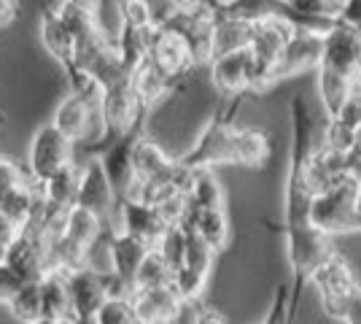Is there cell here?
I'll return each mask as SVG.
<instances>
[{"mask_svg":"<svg viewBox=\"0 0 361 324\" xmlns=\"http://www.w3.org/2000/svg\"><path fill=\"white\" fill-rule=\"evenodd\" d=\"M170 11H192V8H200L205 0H165Z\"/></svg>","mask_w":361,"mask_h":324,"instance_id":"b9f144b4","label":"cell"},{"mask_svg":"<svg viewBox=\"0 0 361 324\" xmlns=\"http://www.w3.org/2000/svg\"><path fill=\"white\" fill-rule=\"evenodd\" d=\"M353 222H356V230H361V184L356 189V200H353Z\"/></svg>","mask_w":361,"mask_h":324,"instance_id":"7bdbcfd3","label":"cell"},{"mask_svg":"<svg viewBox=\"0 0 361 324\" xmlns=\"http://www.w3.org/2000/svg\"><path fill=\"white\" fill-rule=\"evenodd\" d=\"M186 200L192 208H224V189L211 168L192 170Z\"/></svg>","mask_w":361,"mask_h":324,"instance_id":"d4e9b609","label":"cell"},{"mask_svg":"<svg viewBox=\"0 0 361 324\" xmlns=\"http://www.w3.org/2000/svg\"><path fill=\"white\" fill-rule=\"evenodd\" d=\"M6 260H8V244H3V241H0V265L6 263Z\"/></svg>","mask_w":361,"mask_h":324,"instance_id":"f6af8a7d","label":"cell"},{"mask_svg":"<svg viewBox=\"0 0 361 324\" xmlns=\"http://www.w3.org/2000/svg\"><path fill=\"white\" fill-rule=\"evenodd\" d=\"M16 19V0H0V28L11 25Z\"/></svg>","mask_w":361,"mask_h":324,"instance_id":"ab89813d","label":"cell"},{"mask_svg":"<svg viewBox=\"0 0 361 324\" xmlns=\"http://www.w3.org/2000/svg\"><path fill=\"white\" fill-rule=\"evenodd\" d=\"M151 108H146L137 97L135 87H133V76L121 78L116 84H111L103 90L100 97V122H103V133L97 143L87 146V155H97L103 146L114 143L116 138H121L124 133H130L137 122H146Z\"/></svg>","mask_w":361,"mask_h":324,"instance_id":"7a4b0ae2","label":"cell"},{"mask_svg":"<svg viewBox=\"0 0 361 324\" xmlns=\"http://www.w3.org/2000/svg\"><path fill=\"white\" fill-rule=\"evenodd\" d=\"M356 181H340L337 186H331L326 192H318L313 195L310 203V224L321 230L324 235H345V232L356 230V222H353V200H356Z\"/></svg>","mask_w":361,"mask_h":324,"instance_id":"5b68a950","label":"cell"},{"mask_svg":"<svg viewBox=\"0 0 361 324\" xmlns=\"http://www.w3.org/2000/svg\"><path fill=\"white\" fill-rule=\"evenodd\" d=\"M119 219H121V230L140 238L151 248L159 246V241L165 238V232L173 227L165 219V214L159 211V205L133 200V198L119 200Z\"/></svg>","mask_w":361,"mask_h":324,"instance_id":"8fae6325","label":"cell"},{"mask_svg":"<svg viewBox=\"0 0 361 324\" xmlns=\"http://www.w3.org/2000/svg\"><path fill=\"white\" fill-rule=\"evenodd\" d=\"M25 179H27V173L19 168L14 160L0 157V203L6 200V198L14 192L16 186L25 184Z\"/></svg>","mask_w":361,"mask_h":324,"instance_id":"d6a6232c","label":"cell"},{"mask_svg":"<svg viewBox=\"0 0 361 324\" xmlns=\"http://www.w3.org/2000/svg\"><path fill=\"white\" fill-rule=\"evenodd\" d=\"M195 324H229L226 322L224 313H219V311L213 308H200L195 313Z\"/></svg>","mask_w":361,"mask_h":324,"instance_id":"74e56055","label":"cell"},{"mask_svg":"<svg viewBox=\"0 0 361 324\" xmlns=\"http://www.w3.org/2000/svg\"><path fill=\"white\" fill-rule=\"evenodd\" d=\"M78 181H81V162H71L44 184V200L51 205H62V208H71L75 205L78 198Z\"/></svg>","mask_w":361,"mask_h":324,"instance_id":"4316f807","label":"cell"},{"mask_svg":"<svg viewBox=\"0 0 361 324\" xmlns=\"http://www.w3.org/2000/svg\"><path fill=\"white\" fill-rule=\"evenodd\" d=\"M337 22L361 32V0H343L340 14H337Z\"/></svg>","mask_w":361,"mask_h":324,"instance_id":"d590c367","label":"cell"},{"mask_svg":"<svg viewBox=\"0 0 361 324\" xmlns=\"http://www.w3.org/2000/svg\"><path fill=\"white\" fill-rule=\"evenodd\" d=\"M345 324H361V289L356 292V297L350 300V306H348L345 311V319H343Z\"/></svg>","mask_w":361,"mask_h":324,"instance_id":"60d3db41","label":"cell"},{"mask_svg":"<svg viewBox=\"0 0 361 324\" xmlns=\"http://www.w3.org/2000/svg\"><path fill=\"white\" fill-rule=\"evenodd\" d=\"M356 143H359L356 127H350V124H345L343 119H337V116H329V119H326L324 133H321V146L334 149V152H340V155H348Z\"/></svg>","mask_w":361,"mask_h":324,"instance_id":"f546056e","label":"cell"},{"mask_svg":"<svg viewBox=\"0 0 361 324\" xmlns=\"http://www.w3.org/2000/svg\"><path fill=\"white\" fill-rule=\"evenodd\" d=\"M27 284V278L22 276L16 268H11L8 263L0 265V306H8L14 300V294Z\"/></svg>","mask_w":361,"mask_h":324,"instance_id":"836d02e7","label":"cell"},{"mask_svg":"<svg viewBox=\"0 0 361 324\" xmlns=\"http://www.w3.org/2000/svg\"><path fill=\"white\" fill-rule=\"evenodd\" d=\"M321 65L356 81V73L361 68V32L337 22V28L324 38Z\"/></svg>","mask_w":361,"mask_h":324,"instance_id":"5bb4252c","label":"cell"},{"mask_svg":"<svg viewBox=\"0 0 361 324\" xmlns=\"http://www.w3.org/2000/svg\"><path fill=\"white\" fill-rule=\"evenodd\" d=\"M73 140L65 138L51 122L38 127L27 152V181L44 189L46 181H51L65 165L73 162Z\"/></svg>","mask_w":361,"mask_h":324,"instance_id":"277c9868","label":"cell"},{"mask_svg":"<svg viewBox=\"0 0 361 324\" xmlns=\"http://www.w3.org/2000/svg\"><path fill=\"white\" fill-rule=\"evenodd\" d=\"M65 235L73 238L75 244L92 248L103 235H106V219L97 216L90 208H81V205H73L68 211V227H65Z\"/></svg>","mask_w":361,"mask_h":324,"instance_id":"cb8c5ba5","label":"cell"},{"mask_svg":"<svg viewBox=\"0 0 361 324\" xmlns=\"http://www.w3.org/2000/svg\"><path fill=\"white\" fill-rule=\"evenodd\" d=\"M291 316H294V311H291V289H288L286 284H281V287L275 289L272 306L262 324H288Z\"/></svg>","mask_w":361,"mask_h":324,"instance_id":"1f68e13d","label":"cell"},{"mask_svg":"<svg viewBox=\"0 0 361 324\" xmlns=\"http://www.w3.org/2000/svg\"><path fill=\"white\" fill-rule=\"evenodd\" d=\"M310 284L316 287L318 300H321L324 311L329 313L331 319H340V322L345 319V311L350 306V300L361 289L356 270L350 268V263H348L337 248L331 251L329 257L324 260V265L313 273Z\"/></svg>","mask_w":361,"mask_h":324,"instance_id":"3957f363","label":"cell"},{"mask_svg":"<svg viewBox=\"0 0 361 324\" xmlns=\"http://www.w3.org/2000/svg\"><path fill=\"white\" fill-rule=\"evenodd\" d=\"M183 222H186L216 254L224 251L226 244H229V232L232 230H229L226 208H192V205H189V214H186Z\"/></svg>","mask_w":361,"mask_h":324,"instance_id":"d6986e66","label":"cell"},{"mask_svg":"<svg viewBox=\"0 0 361 324\" xmlns=\"http://www.w3.org/2000/svg\"><path fill=\"white\" fill-rule=\"evenodd\" d=\"M173 284V268L159 254V248H151L146 260L140 263L135 276V289H151V287H170Z\"/></svg>","mask_w":361,"mask_h":324,"instance_id":"83f0119b","label":"cell"},{"mask_svg":"<svg viewBox=\"0 0 361 324\" xmlns=\"http://www.w3.org/2000/svg\"><path fill=\"white\" fill-rule=\"evenodd\" d=\"M272 155L270 138L256 127H235L232 140V165L243 168H262Z\"/></svg>","mask_w":361,"mask_h":324,"instance_id":"ffe728a7","label":"cell"},{"mask_svg":"<svg viewBox=\"0 0 361 324\" xmlns=\"http://www.w3.org/2000/svg\"><path fill=\"white\" fill-rule=\"evenodd\" d=\"M16 235H19V227H16L14 222L3 214V211H0V241H3V244H11Z\"/></svg>","mask_w":361,"mask_h":324,"instance_id":"f35d334b","label":"cell"},{"mask_svg":"<svg viewBox=\"0 0 361 324\" xmlns=\"http://www.w3.org/2000/svg\"><path fill=\"white\" fill-rule=\"evenodd\" d=\"M97 324H137L135 311H133V300L130 297H108L94 313Z\"/></svg>","mask_w":361,"mask_h":324,"instance_id":"4dcf8cb0","label":"cell"},{"mask_svg":"<svg viewBox=\"0 0 361 324\" xmlns=\"http://www.w3.org/2000/svg\"><path fill=\"white\" fill-rule=\"evenodd\" d=\"M208 76H211L216 92L224 100L251 95V81H254V54H251V49L245 47L216 54L213 62L208 65Z\"/></svg>","mask_w":361,"mask_h":324,"instance_id":"52a82bcc","label":"cell"},{"mask_svg":"<svg viewBox=\"0 0 361 324\" xmlns=\"http://www.w3.org/2000/svg\"><path fill=\"white\" fill-rule=\"evenodd\" d=\"M68 278V294H71V316L73 319H94V313L108 297L106 273L94 268H78L65 273Z\"/></svg>","mask_w":361,"mask_h":324,"instance_id":"9c48e42d","label":"cell"},{"mask_svg":"<svg viewBox=\"0 0 361 324\" xmlns=\"http://www.w3.org/2000/svg\"><path fill=\"white\" fill-rule=\"evenodd\" d=\"M41 303H44V316H51V319H73L71 316L68 278H65L62 270H49L41 278Z\"/></svg>","mask_w":361,"mask_h":324,"instance_id":"603a6c76","label":"cell"},{"mask_svg":"<svg viewBox=\"0 0 361 324\" xmlns=\"http://www.w3.org/2000/svg\"><path fill=\"white\" fill-rule=\"evenodd\" d=\"M11 316L25 324L38 322L44 316V303H41V281H27L19 292L14 294V300L8 303Z\"/></svg>","mask_w":361,"mask_h":324,"instance_id":"f1b7e54d","label":"cell"},{"mask_svg":"<svg viewBox=\"0 0 361 324\" xmlns=\"http://www.w3.org/2000/svg\"><path fill=\"white\" fill-rule=\"evenodd\" d=\"M65 30L75 38V44H87L97 35L94 28V11H92V0H60V6L54 8Z\"/></svg>","mask_w":361,"mask_h":324,"instance_id":"7402d4cb","label":"cell"},{"mask_svg":"<svg viewBox=\"0 0 361 324\" xmlns=\"http://www.w3.org/2000/svg\"><path fill=\"white\" fill-rule=\"evenodd\" d=\"M213 260H216V251L189 227V244H186L183 263L173 273V289L178 292V297L186 306H195V303L202 300V292H205L208 278H211Z\"/></svg>","mask_w":361,"mask_h":324,"instance_id":"8992f818","label":"cell"},{"mask_svg":"<svg viewBox=\"0 0 361 324\" xmlns=\"http://www.w3.org/2000/svg\"><path fill=\"white\" fill-rule=\"evenodd\" d=\"M348 179V160L345 155L326 149V146H318L316 155L310 157L307 168H305V181L313 189V195L318 192H326L331 186H337L340 181Z\"/></svg>","mask_w":361,"mask_h":324,"instance_id":"e0dca14e","label":"cell"},{"mask_svg":"<svg viewBox=\"0 0 361 324\" xmlns=\"http://www.w3.org/2000/svg\"><path fill=\"white\" fill-rule=\"evenodd\" d=\"M100 114V106L90 100L87 95H78V92H71L68 97H62L57 108H54V116H51V124L60 130L62 136L68 140H78L87 138V133H90V122H92V114Z\"/></svg>","mask_w":361,"mask_h":324,"instance_id":"2e32d148","label":"cell"},{"mask_svg":"<svg viewBox=\"0 0 361 324\" xmlns=\"http://www.w3.org/2000/svg\"><path fill=\"white\" fill-rule=\"evenodd\" d=\"M243 97H232L224 100L216 108L205 130L200 133V138L195 140V146L178 157V162L186 170H202V168H216V165H232V140H235V124L232 116L240 106Z\"/></svg>","mask_w":361,"mask_h":324,"instance_id":"6da1fadb","label":"cell"},{"mask_svg":"<svg viewBox=\"0 0 361 324\" xmlns=\"http://www.w3.org/2000/svg\"><path fill=\"white\" fill-rule=\"evenodd\" d=\"M73 324H97L94 319H73Z\"/></svg>","mask_w":361,"mask_h":324,"instance_id":"bcb514c9","label":"cell"},{"mask_svg":"<svg viewBox=\"0 0 361 324\" xmlns=\"http://www.w3.org/2000/svg\"><path fill=\"white\" fill-rule=\"evenodd\" d=\"M151 251L149 244H143L140 238L130 235V232H111L108 235V263H111V270L114 276L119 278L121 284L130 289V294L135 292V276L140 263L146 260V254Z\"/></svg>","mask_w":361,"mask_h":324,"instance_id":"4fadbf2b","label":"cell"},{"mask_svg":"<svg viewBox=\"0 0 361 324\" xmlns=\"http://www.w3.org/2000/svg\"><path fill=\"white\" fill-rule=\"evenodd\" d=\"M133 311L137 324H178L186 303L178 292L170 287H151V289H135L133 292Z\"/></svg>","mask_w":361,"mask_h":324,"instance_id":"7c38bea8","label":"cell"},{"mask_svg":"<svg viewBox=\"0 0 361 324\" xmlns=\"http://www.w3.org/2000/svg\"><path fill=\"white\" fill-rule=\"evenodd\" d=\"M133 173H135V181H143V184L159 181L176 173V160L159 143L143 136L133 149Z\"/></svg>","mask_w":361,"mask_h":324,"instance_id":"ac0fdd59","label":"cell"},{"mask_svg":"<svg viewBox=\"0 0 361 324\" xmlns=\"http://www.w3.org/2000/svg\"><path fill=\"white\" fill-rule=\"evenodd\" d=\"M353 84H356V81L350 76H343V73H337V71H331V68L318 65L316 92H318V103H321L324 114H326V119L340 114V108H343V103L348 100V95L353 92Z\"/></svg>","mask_w":361,"mask_h":324,"instance_id":"44dd1931","label":"cell"},{"mask_svg":"<svg viewBox=\"0 0 361 324\" xmlns=\"http://www.w3.org/2000/svg\"><path fill=\"white\" fill-rule=\"evenodd\" d=\"M356 133H359V143H361V124H359V130H356Z\"/></svg>","mask_w":361,"mask_h":324,"instance_id":"7dc6e473","label":"cell"},{"mask_svg":"<svg viewBox=\"0 0 361 324\" xmlns=\"http://www.w3.org/2000/svg\"><path fill=\"white\" fill-rule=\"evenodd\" d=\"M116 203H119L116 189L111 184V179H108L100 157H87V160L81 162V181H78L75 205L90 208V211H94L97 216L108 219V214L114 211Z\"/></svg>","mask_w":361,"mask_h":324,"instance_id":"30bf717a","label":"cell"},{"mask_svg":"<svg viewBox=\"0 0 361 324\" xmlns=\"http://www.w3.org/2000/svg\"><path fill=\"white\" fill-rule=\"evenodd\" d=\"M337 119H343L345 124L359 130V124H361V87L359 84H353V92L348 95V100L343 103V108H340Z\"/></svg>","mask_w":361,"mask_h":324,"instance_id":"e575fe53","label":"cell"},{"mask_svg":"<svg viewBox=\"0 0 361 324\" xmlns=\"http://www.w3.org/2000/svg\"><path fill=\"white\" fill-rule=\"evenodd\" d=\"M324 57V38L313 35V32L297 30L291 35L288 47L281 54L278 62V81H286L291 76H300V73H316V68L321 65Z\"/></svg>","mask_w":361,"mask_h":324,"instance_id":"9a60e30c","label":"cell"},{"mask_svg":"<svg viewBox=\"0 0 361 324\" xmlns=\"http://www.w3.org/2000/svg\"><path fill=\"white\" fill-rule=\"evenodd\" d=\"M345 160H348V179L361 184V143H356V146L348 152Z\"/></svg>","mask_w":361,"mask_h":324,"instance_id":"8d00e7d4","label":"cell"},{"mask_svg":"<svg viewBox=\"0 0 361 324\" xmlns=\"http://www.w3.org/2000/svg\"><path fill=\"white\" fill-rule=\"evenodd\" d=\"M32 324H73V319H51V316H41L38 322Z\"/></svg>","mask_w":361,"mask_h":324,"instance_id":"ee69618b","label":"cell"},{"mask_svg":"<svg viewBox=\"0 0 361 324\" xmlns=\"http://www.w3.org/2000/svg\"><path fill=\"white\" fill-rule=\"evenodd\" d=\"M92 11H94L97 35L116 49L121 32H124V0H94Z\"/></svg>","mask_w":361,"mask_h":324,"instance_id":"484cf974","label":"cell"},{"mask_svg":"<svg viewBox=\"0 0 361 324\" xmlns=\"http://www.w3.org/2000/svg\"><path fill=\"white\" fill-rule=\"evenodd\" d=\"M151 62L162 76H167L176 87H180V81L189 76V71H195L197 65L192 60V52L186 47V41L180 38L178 32H173L165 25H157V30L151 35L149 44V57Z\"/></svg>","mask_w":361,"mask_h":324,"instance_id":"ba28073f","label":"cell"}]
</instances>
